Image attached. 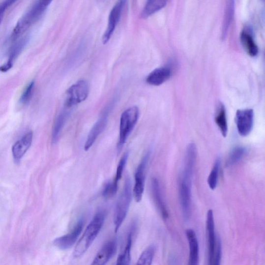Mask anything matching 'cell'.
<instances>
[{
  "label": "cell",
  "instance_id": "15",
  "mask_svg": "<svg viewBox=\"0 0 265 265\" xmlns=\"http://www.w3.org/2000/svg\"><path fill=\"white\" fill-rule=\"evenodd\" d=\"M185 234L189 248L188 265H199L200 249L197 236L192 229L186 230Z\"/></svg>",
  "mask_w": 265,
  "mask_h": 265
},
{
  "label": "cell",
  "instance_id": "26",
  "mask_svg": "<svg viewBox=\"0 0 265 265\" xmlns=\"http://www.w3.org/2000/svg\"><path fill=\"white\" fill-rule=\"evenodd\" d=\"M220 164L221 161L220 159H217L216 160L213 168L209 176L208 183L209 186V188L211 190H214L216 188H217L219 179Z\"/></svg>",
  "mask_w": 265,
  "mask_h": 265
},
{
  "label": "cell",
  "instance_id": "2",
  "mask_svg": "<svg viewBox=\"0 0 265 265\" xmlns=\"http://www.w3.org/2000/svg\"><path fill=\"white\" fill-rule=\"evenodd\" d=\"M105 219V213L100 211L96 213L88 225L81 239L78 240L73 252L75 258L82 257L89 249L102 229Z\"/></svg>",
  "mask_w": 265,
  "mask_h": 265
},
{
  "label": "cell",
  "instance_id": "18",
  "mask_svg": "<svg viewBox=\"0 0 265 265\" xmlns=\"http://www.w3.org/2000/svg\"><path fill=\"white\" fill-rule=\"evenodd\" d=\"M172 75L171 68L162 67L153 71L147 77V83L150 85L158 86L169 80Z\"/></svg>",
  "mask_w": 265,
  "mask_h": 265
},
{
  "label": "cell",
  "instance_id": "31",
  "mask_svg": "<svg viewBox=\"0 0 265 265\" xmlns=\"http://www.w3.org/2000/svg\"><path fill=\"white\" fill-rule=\"evenodd\" d=\"M219 237H218L217 249L215 254V257L212 265H221L222 259V245Z\"/></svg>",
  "mask_w": 265,
  "mask_h": 265
},
{
  "label": "cell",
  "instance_id": "14",
  "mask_svg": "<svg viewBox=\"0 0 265 265\" xmlns=\"http://www.w3.org/2000/svg\"><path fill=\"white\" fill-rule=\"evenodd\" d=\"M107 123V114L105 113L95 123L88 134L84 146V150H89L98 137L104 131Z\"/></svg>",
  "mask_w": 265,
  "mask_h": 265
},
{
  "label": "cell",
  "instance_id": "7",
  "mask_svg": "<svg viewBox=\"0 0 265 265\" xmlns=\"http://www.w3.org/2000/svg\"><path fill=\"white\" fill-rule=\"evenodd\" d=\"M150 153L148 152L144 156L137 168L135 174V185L133 190L134 198L136 202H140L145 190L147 167L148 165Z\"/></svg>",
  "mask_w": 265,
  "mask_h": 265
},
{
  "label": "cell",
  "instance_id": "19",
  "mask_svg": "<svg viewBox=\"0 0 265 265\" xmlns=\"http://www.w3.org/2000/svg\"><path fill=\"white\" fill-rule=\"evenodd\" d=\"M241 43L245 51L251 57L257 56L259 54V48L255 43L250 31L244 30L240 35Z\"/></svg>",
  "mask_w": 265,
  "mask_h": 265
},
{
  "label": "cell",
  "instance_id": "3",
  "mask_svg": "<svg viewBox=\"0 0 265 265\" xmlns=\"http://www.w3.org/2000/svg\"><path fill=\"white\" fill-rule=\"evenodd\" d=\"M132 185L129 177H126L124 187L118 199L115 215V232L119 231L128 212L132 198Z\"/></svg>",
  "mask_w": 265,
  "mask_h": 265
},
{
  "label": "cell",
  "instance_id": "23",
  "mask_svg": "<svg viewBox=\"0 0 265 265\" xmlns=\"http://www.w3.org/2000/svg\"><path fill=\"white\" fill-rule=\"evenodd\" d=\"M165 1H149L147 2L142 12L143 18H147L161 10L167 4Z\"/></svg>",
  "mask_w": 265,
  "mask_h": 265
},
{
  "label": "cell",
  "instance_id": "11",
  "mask_svg": "<svg viewBox=\"0 0 265 265\" xmlns=\"http://www.w3.org/2000/svg\"><path fill=\"white\" fill-rule=\"evenodd\" d=\"M254 123L253 110L246 109L237 111L236 114V123L239 134L243 137L248 136L252 131Z\"/></svg>",
  "mask_w": 265,
  "mask_h": 265
},
{
  "label": "cell",
  "instance_id": "24",
  "mask_svg": "<svg viewBox=\"0 0 265 265\" xmlns=\"http://www.w3.org/2000/svg\"><path fill=\"white\" fill-rule=\"evenodd\" d=\"M234 1H228L227 5V7H226V11L222 28V38L223 39L227 36L228 31L229 30V29L234 14Z\"/></svg>",
  "mask_w": 265,
  "mask_h": 265
},
{
  "label": "cell",
  "instance_id": "13",
  "mask_svg": "<svg viewBox=\"0 0 265 265\" xmlns=\"http://www.w3.org/2000/svg\"><path fill=\"white\" fill-rule=\"evenodd\" d=\"M29 40V36L23 37L15 43L11 47L6 62L0 66V72H6L12 68L16 59L24 50Z\"/></svg>",
  "mask_w": 265,
  "mask_h": 265
},
{
  "label": "cell",
  "instance_id": "30",
  "mask_svg": "<svg viewBox=\"0 0 265 265\" xmlns=\"http://www.w3.org/2000/svg\"><path fill=\"white\" fill-rule=\"evenodd\" d=\"M118 188V184L115 183L113 181L107 183L103 191V196L105 198L113 197L117 193Z\"/></svg>",
  "mask_w": 265,
  "mask_h": 265
},
{
  "label": "cell",
  "instance_id": "10",
  "mask_svg": "<svg viewBox=\"0 0 265 265\" xmlns=\"http://www.w3.org/2000/svg\"><path fill=\"white\" fill-rule=\"evenodd\" d=\"M125 3L124 1L117 2L112 8L110 14L106 30L102 38L104 44L109 42L113 36L115 29L120 20Z\"/></svg>",
  "mask_w": 265,
  "mask_h": 265
},
{
  "label": "cell",
  "instance_id": "8",
  "mask_svg": "<svg viewBox=\"0 0 265 265\" xmlns=\"http://www.w3.org/2000/svg\"><path fill=\"white\" fill-rule=\"evenodd\" d=\"M206 235L208 245V265H212L217 249L218 237L215 234L214 215L212 210H209L207 214Z\"/></svg>",
  "mask_w": 265,
  "mask_h": 265
},
{
  "label": "cell",
  "instance_id": "22",
  "mask_svg": "<svg viewBox=\"0 0 265 265\" xmlns=\"http://www.w3.org/2000/svg\"><path fill=\"white\" fill-rule=\"evenodd\" d=\"M132 245V234L130 233L127 237L125 248L118 258L116 265H130Z\"/></svg>",
  "mask_w": 265,
  "mask_h": 265
},
{
  "label": "cell",
  "instance_id": "16",
  "mask_svg": "<svg viewBox=\"0 0 265 265\" xmlns=\"http://www.w3.org/2000/svg\"><path fill=\"white\" fill-rule=\"evenodd\" d=\"M151 190L154 203L164 220L168 219L169 214L163 199L159 181L155 178L151 181Z\"/></svg>",
  "mask_w": 265,
  "mask_h": 265
},
{
  "label": "cell",
  "instance_id": "9",
  "mask_svg": "<svg viewBox=\"0 0 265 265\" xmlns=\"http://www.w3.org/2000/svg\"><path fill=\"white\" fill-rule=\"evenodd\" d=\"M84 223L83 220L78 221L69 233L56 238L54 241L55 246L63 250L71 248L80 237L83 230Z\"/></svg>",
  "mask_w": 265,
  "mask_h": 265
},
{
  "label": "cell",
  "instance_id": "6",
  "mask_svg": "<svg viewBox=\"0 0 265 265\" xmlns=\"http://www.w3.org/2000/svg\"><path fill=\"white\" fill-rule=\"evenodd\" d=\"M89 92V87L85 80H81L69 88L66 92L65 107L71 108L87 99Z\"/></svg>",
  "mask_w": 265,
  "mask_h": 265
},
{
  "label": "cell",
  "instance_id": "12",
  "mask_svg": "<svg viewBox=\"0 0 265 265\" xmlns=\"http://www.w3.org/2000/svg\"><path fill=\"white\" fill-rule=\"evenodd\" d=\"M117 249L116 239H112L105 243L97 252L91 265H106L113 258Z\"/></svg>",
  "mask_w": 265,
  "mask_h": 265
},
{
  "label": "cell",
  "instance_id": "32",
  "mask_svg": "<svg viewBox=\"0 0 265 265\" xmlns=\"http://www.w3.org/2000/svg\"><path fill=\"white\" fill-rule=\"evenodd\" d=\"M16 1H5L0 4V24L2 23L4 14L7 8L15 3Z\"/></svg>",
  "mask_w": 265,
  "mask_h": 265
},
{
  "label": "cell",
  "instance_id": "27",
  "mask_svg": "<svg viewBox=\"0 0 265 265\" xmlns=\"http://www.w3.org/2000/svg\"><path fill=\"white\" fill-rule=\"evenodd\" d=\"M246 152V149L243 147H235L231 151L227 162V166L230 167L237 163Z\"/></svg>",
  "mask_w": 265,
  "mask_h": 265
},
{
  "label": "cell",
  "instance_id": "17",
  "mask_svg": "<svg viewBox=\"0 0 265 265\" xmlns=\"http://www.w3.org/2000/svg\"><path fill=\"white\" fill-rule=\"evenodd\" d=\"M33 140V133L28 132L22 138L17 142L12 147V153L16 161L20 160L30 148Z\"/></svg>",
  "mask_w": 265,
  "mask_h": 265
},
{
  "label": "cell",
  "instance_id": "5",
  "mask_svg": "<svg viewBox=\"0 0 265 265\" xmlns=\"http://www.w3.org/2000/svg\"><path fill=\"white\" fill-rule=\"evenodd\" d=\"M194 170L184 168L180 184L179 196L184 220L188 221L191 212V183Z\"/></svg>",
  "mask_w": 265,
  "mask_h": 265
},
{
  "label": "cell",
  "instance_id": "28",
  "mask_svg": "<svg viewBox=\"0 0 265 265\" xmlns=\"http://www.w3.org/2000/svg\"><path fill=\"white\" fill-rule=\"evenodd\" d=\"M129 156V152H125L120 159L118 165L116 177L113 181L115 183L118 184L119 181L121 179L125 166Z\"/></svg>",
  "mask_w": 265,
  "mask_h": 265
},
{
  "label": "cell",
  "instance_id": "1",
  "mask_svg": "<svg viewBox=\"0 0 265 265\" xmlns=\"http://www.w3.org/2000/svg\"><path fill=\"white\" fill-rule=\"evenodd\" d=\"M52 1H36L20 19L11 36L12 41H16L22 36L33 25L40 20Z\"/></svg>",
  "mask_w": 265,
  "mask_h": 265
},
{
  "label": "cell",
  "instance_id": "4",
  "mask_svg": "<svg viewBox=\"0 0 265 265\" xmlns=\"http://www.w3.org/2000/svg\"><path fill=\"white\" fill-rule=\"evenodd\" d=\"M139 108L133 106L125 110L121 115L120 122L119 141L118 144V151H120L127 139L133 130L139 118Z\"/></svg>",
  "mask_w": 265,
  "mask_h": 265
},
{
  "label": "cell",
  "instance_id": "21",
  "mask_svg": "<svg viewBox=\"0 0 265 265\" xmlns=\"http://www.w3.org/2000/svg\"><path fill=\"white\" fill-rule=\"evenodd\" d=\"M215 122L224 137L227 136L228 132V125L227 113L225 107L222 103H220L218 106L215 116Z\"/></svg>",
  "mask_w": 265,
  "mask_h": 265
},
{
  "label": "cell",
  "instance_id": "29",
  "mask_svg": "<svg viewBox=\"0 0 265 265\" xmlns=\"http://www.w3.org/2000/svg\"><path fill=\"white\" fill-rule=\"evenodd\" d=\"M34 82L32 81L26 87L19 99V102L21 104L25 105L30 101L34 90Z\"/></svg>",
  "mask_w": 265,
  "mask_h": 265
},
{
  "label": "cell",
  "instance_id": "20",
  "mask_svg": "<svg viewBox=\"0 0 265 265\" xmlns=\"http://www.w3.org/2000/svg\"><path fill=\"white\" fill-rule=\"evenodd\" d=\"M69 112L66 110L62 111L55 120L52 135V143L56 144L59 139L61 132L67 120Z\"/></svg>",
  "mask_w": 265,
  "mask_h": 265
},
{
  "label": "cell",
  "instance_id": "25",
  "mask_svg": "<svg viewBox=\"0 0 265 265\" xmlns=\"http://www.w3.org/2000/svg\"><path fill=\"white\" fill-rule=\"evenodd\" d=\"M155 251V245H149L142 252L136 265H151L154 258Z\"/></svg>",
  "mask_w": 265,
  "mask_h": 265
}]
</instances>
